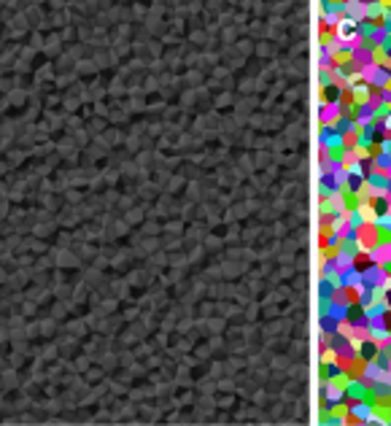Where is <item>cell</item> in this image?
Masks as SVG:
<instances>
[{
	"mask_svg": "<svg viewBox=\"0 0 391 426\" xmlns=\"http://www.w3.org/2000/svg\"><path fill=\"white\" fill-rule=\"evenodd\" d=\"M318 122L321 124H327V127H332L335 122H337L340 116H343V100H332V103H324V105H318Z\"/></svg>",
	"mask_w": 391,
	"mask_h": 426,
	"instance_id": "6da1fadb",
	"label": "cell"
},
{
	"mask_svg": "<svg viewBox=\"0 0 391 426\" xmlns=\"http://www.w3.org/2000/svg\"><path fill=\"white\" fill-rule=\"evenodd\" d=\"M386 275H389V270H386V267H380V264H370V267L362 270V283L367 289L380 286V280H383Z\"/></svg>",
	"mask_w": 391,
	"mask_h": 426,
	"instance_id": "7a4b0ae2",
	"label": "cell"
},
{
	"mask_svg": "<svg viewBox=\"0 0 391 426\" xmlns=\"http://www.w3.org/2000/svg\"><path fill=\"white\" fill-rule=\"evenodd\" d=\"M389 84H391V76H389V70L386 68H375L372 73H370V78H367V87L372 89V92L375 89H378V92L380 89H389Z\"/></svg>",
	"mask_w": 391,
	"mask_h": 426,
	"instance_id": "3957f363",
	"label": "cell"
},
{
	"mask_svg": "<svg viewBox=\"0 0 391 426\" xmlns=\"http://www.w3.org/2000/svg\"><path fill=\"white\" fill-rule=\"evenodd\" d=\"M251 159H254V167H257V170H267L270 165L275 162V157H273V154H270V151H259V148H254Z\"/></svg>",
	"mask_w": 391,
	"mask_h": 426,
	"instance_id": "277c9868",
	"label": "cell"
},
{
	"mask_svg": "<svg viewBox=\"0 0 391 426\" xmlns=\"http://www.w3.org/2000/svg\"><path fill=\"white\" fill-rule=\"evenodd\" d=\"M370 162H372V170L391 173V154H372V157H370Z\"/></svg>",
	"mask_w": 391,
	"mask_h": 426,
	"instance_id": "5b68a950",
	"label": "cell"
},
{
	"mask_svg": "<svg viewBox=\"0 0 391 426\" xmlns=\"http://www.w3.org/2000/svg\"><path fill=\"white\" fill-rule=\"evenodd\" d=\"M316 81H318V89H321V92H327V89H332V87H335L332 73H329L327 68H318V70H316Z\"/></svg>",
	"mask_w": 391,
	"mask_h": 426,
	"instance_id": "8992f818",
	"label": "cell"
},
{
	"mask_svg": "<svg viewBox=\"0 0 391 426\" xmlns=\"http://www.w3.org/2000/svg\"><path fill=\"white\" fill-rule=\"evenodd\" d=\"M335 292H337V286H335L332 280H324V278H318V299H332L335 297Z\"/></svg>",
	"mask_w": 391,
	"mask_h": 426,
	"instance_id": "52a82bcc",
	"label": "cell"
},
{
	"mask_svg": "<svg viewBox=\"0 0 391 426\" xmlns=\"http://www.w3.org/2000/svg\"><path fill=\"white\" fill-rule=\"evenodd\" d=\"M240 232H243V227L240 224H229L227 235H224V245H240Z\"/></svg>",
	"mask_w": 391,
	"mask_h": 426,
	"instance_id": "ba28073f",
	"label": "cell"
},
{
	"mask_svg": "<svg viewBox=\"0 0 391 426\" xmlns=\"http://www.w3.org/2000/svg\"><path fill=\"white\" fill-rule=\"evenodd\" d=\"M259 313H262L259 302H257V299H251V302L245 305V310H243V318H245V321H257V318H259Z\"/></svg>",
	"mask_w": 391,
	"mask_h": 426,
	"instance_id": "9c48e42d",
	"label": "cell"
},
{
	"mask_svg": "<svg viewBox=\"0 0 391 426\" xmlns=\"http://www.w3.org/2000/svg\"><path fill=\"white\" fill-rule=\"evenodd\" d=\"M205 248L208 251H219V248H224V240L216 238V235H205Z\"/></svg>",
	"mask_w": 391,
	"mask_h": 426,
	"instance_id": "30bf717a",
	"label": "cell"
},
{
	"mask_svg": "<svg viewBox=\"0 0 391 426\" xmlns=\"http://www.w3.org/2000/svg\"><path fill=\"white\" fill-rule=\"evenodd\" d=\"M292 289H294V292H297V294H299V292H302V294H305V289H308V278H305V273H299V275H297V273H294V280H292Z\"/></svg>",
	"mask_w": 391,
	"mask_h": 426,
	"instance_id": "8fae6325",
	"label": "cell"
},
{
	"mask_svg": "<svg viewBox=\"0 0 391 426\" xmlns=\"http://www.w3.org/2000/svg\"><path fill=\"white\" fill-rule=\"evenodd\" d=\"M278 127H283V116H278V113L264 116V127L262 130H278Z\"/></svg>",
	"mask_w": 391,
	"mask_h": 426,
	"instance_id": "7c38bea8",
	"label": "cell"
},
{
	"mask_svg": "<svg viewBox=\"0 0 391 426\" xmlns=\"http://www.w3.org/2000/svg\"><path fill=\"white\" fill-rule=\"evenodd\" d=\"M200 394H213L216 391V380H200Z\"/></svg>",
	"mask_w": 391,
	"mask_h": 426,
	"instance_id": "4fadbf2b",
	"label": "cell"
},
{
	"mask_svg": "<svg viewBox=\"0 0 391 426\" xmlns=\"http://www.w3.org/2000/svg\"><path fill=\"white\" fill-rule=\"evenodd\" d=\"M232 405H235V394H227V397L216 399V407H222V410H229Z\"/></svg>",
	"mask_w": 391,
	"mask_h": 426,
	"instance_id": "5bb4252c",
	"label": "cell"
},
{
	"mask_svg": "<svg viewBox=\"0 0 391 426\" xmlns=\"http://www.w3.org/2000/svg\"><path fill=\"white\" fill-rule=\"evenodd\" d=\"M232 100H235V94H232V92H222V94L216 97V105H219V108H224V105H229Z\"/></svg>",
	"mask_w": 391,
	"mask_h": 426,
	"instance_id": "9a60e30c",
	"label": "cell"
}]
</instances>
